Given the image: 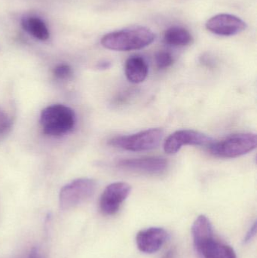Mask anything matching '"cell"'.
<instances>
[{
    "instance_id": "cell-12",
    "label": "cell",
    "mask_w": 257,
    "mask_h": 258,
    "mask_svg": "<svg viewBox=\"0 0 257 258\" xmlns=\"http://www.w3.org/2000/svg\"><path fill=\"white\" fill-rule=\"evenodd\" d=\"M197 250L205 258H237L233 248L214 237L204 242Z\"/></svg>"
},
{
    "instance_id": "cell-3",
    "label": "cell",
    "mask_w": 257,
    "mask_h": 258,
    "mask_svg": "<svg viewBox=\"0 0 257 258\" xmlns=\"http://www.w3.org/2000/svg\"><path fill=\"white\" fill-rule=\"evenodd\" d=\"M256 135L240 133L230 135L222 141H213L208 147L213 156L219 158H236L250 153L256 147Z\"/></svg>"
},
{
    "instance_id": "cell-10",
    "label": "cell",
    "mask_w": 257,
    "mask_h": 258,
    "mask_svg": "<svg viewBox=\"0 0 257 258\" xmlns=\"http://www.w3.org/2000/svg\"><path fill=\"white\" fill-rule=\"evenodd\" d=\"M167 239V233L160 227H150L140 230L136 236L137 248L141 252L153 254L162 247Z\"/></svg>"
},
{
    "instance_id": "cell-11",
    "label": "cell",
    "mask_w": 257,
    "mask_h": 258,
    "mask_svg": "<svg viewBox=\"0 0 257 258\" xmlns=\"http://www.w3.org/2000/svg\"><path fill=\"white\" fill-rule=\"evenodd\" d=\"M149 72V67L141 56L134 55L125 62V73L128 81L138 84L146 80Z\"/></svg>"
},
{
    "instance_id": "cell-17",
    "label": "cell",
    "mask_w": 257,
    "mask_h": 258,
    "mask_svg": "<svg viewBox=\"0 0 257 258\" xmlns=\"http://www.w3.org/2000/svg\"><path fill=\"white\" fill-rule=\"evenodd\" d=\"M72 71L70 66L66 63L57 65L53 70V75L58 80H66L72 76Z\"/></svg>"
},
{
    "instance_id": "cell-1",
    "label": "cell",
    "mask_w": 257,
    "mask_h": 258,
    "mask_svg": "<svg viewBox=\"0 0 257 258\" xmlns=\"http://www.w3.org/2000/svg\"><path fill=\"white\" fill-rule=\"evenodd\" d=\"M155 39V33L150 29L137 26L107 33L103 36L101 43L112 51H130L146 48Z\"/></svg>"
},
{
    "instance_id": "cell-6",
    "label": "cell",
    "mask_w": 257,
    "mask_h": 258,
    "mask_svg": "<svg viewBox=\"0 0 257 258\" xmlns=\"http://www.w3.org/2000/svg\"><path fill=\"white\" fill-rule=\"evenodd\" d=\"M213 142L210 137L195 130H179L174 132L166 139L164 152L167 154H175L183 146H209Z\"/></svg>"
},
{
    "instance_id": "cell-2",
    "label": "cell",
    "mask_w": 257,
    "mask_h": 258,
    "mask_svg": "<svg viewBox=\"0 0 257 258\" xmlns=\"http://www.w3.org/2000/svg\"><path fill=\"white\" fill-rule=\"evenodd\" d=\"M73 110L63 104H54L42 110L40 125L45 135L58 137L72 130L75 126Z\"/></svg>"
},
{
    "instance_id": "cell-21",
    "label": "cell",
    "mask_w": 257,
    "mask_h": 258,
    "mask_svg": "<svg viewBox=\"0 0 257 258\" xmlns=\"http://www.w3.org/2000/svg\"><path fill=\"white\" fill-rule=\"evenodd\" d=\"M110 66H111V63H110V62L102 61L101 62V63H99V64L98 65V68H99V69L105 70L110 68Z\"/></svg>"
},
{
    "instance_id": "cell-18",
    "label": "cell",
    "mask_w": 257,
    "mask_h": 258,
    "mask_svg": "<svg viewBox=\"0 0 257 258\" xmlns=\"http://www.w3.org/2000/svg\"><path fill=\"white\" fill-rule=\"evenodd\" d=\"M12 127V120L8 115L0 109V137L8 133Z\"/></svg>"
},
{
    "instance_id": "cell-7",
    "label": "cell",
    "mask_w": 257,
    "mask_h": 258,
    "mask_svg": "<svg viewBox=\"0 0 257 258\" xmlns=\"http://www.w3.org/2000/svg\"><path fill=\"white\" fill-rule=\"evenodd\" d=\"M131 190V186L125 182H116L109 185L104 189L100 200L101 212L105 215L117 213Z\"/></svg>"
},
{
    "instance_id": "cell-13",
    "label": "cell",
    "mask_w": 257,
    "mask_h": 258,
    "mask_svg": "<svg viewBox=\"0 0 257 258\" xmlns=\"http://www.w3.org/2000/svg\"><path fill=\"white\" fill-rule=\"evenodd\" d=\"M23 29L30 36L40 41L48 40L50 32L45 21L35 15H26L21 19Z\"/></svg>"
},
{
    "instance_id": "cell-9",
    "label": "cell",
    "mask_w": 257,
    "mask_h": 258,
    "mask_svg": "<svg viewBox=\"0 0 257 258\" xmlns=\"http://www.w3.org/2000/svg\"><path fill=\"white\" fill-rule=\"evenodd\" d=\"M118 168L132 172L147 174H160L164 172L168 162L164 158L158 156L122 159L116 164Z\"/></svg>"
},
{
    "instance_id": "cell-16",
    "label": "cell",
    "mask_w": 257,
    "mask_h": 258,
    "mask_svg": "<svg viewBox=\"0 0 257 258\" xmlns=\"http://www.w3.org/2000/svg\"><path fill=\"white\" fill-rule=\"evenodd\" d=\"M155 63L159 69L170 68L174 63V57L169 51H160L155 54Z\"/></svg>"
},
{
    "instance_id": "cell-5",
    "label": "cell",
    "mask_w": 257,
    "mask_h": 258,
    "mask_svg": "<svg viewBox=\"0 0 257 258\" xmlns=\"http://www.w3.org/2000/svg\"><path fill=\"white\" fill-rule=\"evenodd\" d=\"M97 183L91 178H79L65 185L59 195L60 208L72 209L89 200L95 194Z\"/></svg>"
},
{
    "instance_id": "cell-22",
    "label": "cell",
    "mask_w": 257,
    "mask_h": 258,
    "mask_svg": "<svg viewBox=\"0 0 257 258\" xmlns=\"http://www.w3.org/2000/svg\"><path fill=\"white\" fill-rule=\"evenodd\" d=\"M164 258H173V255H172V252H168L167 254H166V257Z\"/></svg>"
},
{
    "instance_id": "cell-4",
    "label": "cell",
    "mask_w": 257,
    "mask_h": 258,
    "mask_svg": "<svg viewBox=\"0 0 257 258\" xmlns=\"http://www.w3.org/2000/svg\"><path fill=\"white\" fill-rule=\"evenodd\" d=\"M164 135L161 128H150L134 135L115 137L109 141V144L116 148L132 152H142L156 148Z\"/></svg>"
},
{
    "instance_id": "cell-20",
    "label": "cell",
    "mask_w": 257,
    "mask_h": 258,
    "mask_svg": "<svg viewBox=\"0 0 257 258\" xmlns=\"http://www.w3.org/2000/svg\"><path fill=\"white\" fill-rule=\"evenodd\" d=\"M27 258H44V257L42 256V254H41L39 249H37L36 248H33V249L30 251V253H29Z\"/></svg>"
},
{
    "instance_id": "cell-14",
    "label": "cell",
    "mask_w": 257,
    "mask_h": 258,
    "mask_svg": "<svg viewBox=\"0 0 257 258\" xmlns=\"http://www.w3.org/2000/svg\"><path fill=\"white\" fill-rule=\"evenodd\" d=\"M192 233L196 249H198L204 242L214 237L212 224L205 215H200L196 218L192 227Z\"/></svg>"
},
{
    "instance_id": "cell-15",
    "label": "cell",
    "mask_w": 257,
    "mask_h": 258,
    "mask_svg": "<svg viewBox=\"0 0 257 258\" xmlns=\"http://www.w3.org/2000/svg\"><path fill=\"white\" fill-rule=\"evenodd\" d=\"M163 40L172 46H187L193 43V37L187 29L179 26H174L165 30Z\"/></svg>"
},
{
    "instance_id": "cell-19",
    "label": "cell",
    "mask_w": 257,
    "mask_h": 258,
    "mask_svg": "<svg viewBox=\"0 0 257 258\" xmlns=\"http://www.w3.org/2000/svg\"><path fill=\"white\" fill-rule=\"evenodd\" d=\"M256 233V223L255 222L253 225L252 226L251 228L250 229L247 234H246L245 237L244 239V243L247 244L250 242L252 239H253Z\"/></svg>"
},
{
    "instance_id": "cell-8",
    "label": "cell",
    "mask_w": 257,
    "mask_h": 258,
    "mask_svg": "<svg viewBox=\"0 0 257 258\" xmlns=\"http://www.w3.org/2000/svg\"><path fill=\"white\" fill-rule=\"evenodd\" d=\"M207 30L215 35L232 36L244 31L247 24L239 17L230 14H218L206 22Z\"/></svg>"
}]
</instances>
